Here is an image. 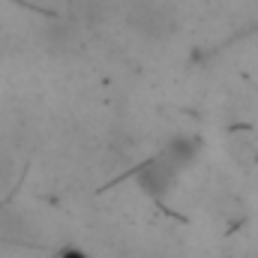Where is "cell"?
Segmentation results:
<instances>
[{
  "mask_svg": "<svg viewBox=\"0 0 258 258\" xmlns=\"http://www.w3.org/2000/svg\"><path fill=\"white\" fill-rule=\"evenodd\" d=\"M63 258H87V255H84V252H78V249H69Z\"/></svg>",
  "mask_w": 258,
  "mask_h": 258,
  "instance_id": "cell-5",
  "label": "cell"
},
{
  "mask_svg": "<svg viewBox=\"0 0 258 258\" xmlns=\"http://www.w3.org/2000/svg\"><path fill=\"white\" fill-rule=\"evenodd\" d=\"M174 24H177L174 6L165 0H132L129 3V27L138 30L141 36L165 39L171 36Z\"/></svg>",
  "mask_w": 258,
  "mask_h": 258,
  "instance_id": "cell-1",
  "label": "cell"
},
{
  "mask_svg": "<svg viewBox=\"0 0 258 258\" xmlns=\"http://www.w3.org/2000/svg\"><path fill=\"white\" fill-rule=\"evenodd\" d=\"M177 171H180V165L162 150L159 156H153V159H147V162L141 165V171H138V183H141L150 195H165L168 189H171Z\"/></svg>",
  "mask_w": 258,
  "mask_h": 258,
  "instance_id": "cell-2",
  "label": "cell"
},
{
  "mask_svg": "<svg viewBox=\"0 0 258 258\" xmlns=\"http://www.w3.org/2000/svg\"><path fill=\"white\" fill-rule=\"evenodd\" d=\"M42 39H45V48L54 51V54H66V51H72L78 45V33H75V27L69 21H54L51 27H45Z\"/></svg>",
  "mask_w": 258,
  "mask_h": 258,
  "instance_id": "cell-3",
  "label": "cell"
},
{
  "mask_svg": "<svg viewBox=\"0 0 258 258\" xmlns=\"http://www.w3.org/2000/svg\"><path fill=\"white\" fill-rule=\"evenodd\" d=\"M111 0H75V9H78V15L87 21V24H96V21H102L108 12H111Z\"/></svg>",
  "mask_w": 258,
  "mask_h": 258,
  "instance_id": "cell-4",
  "label": "cell"
}]
</instances>
